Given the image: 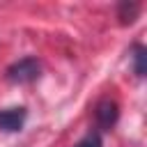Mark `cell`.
I'll use <instances>...</instances> for the list:
<instances>
[{
  "mask_svg": "<svg viewBox=\"0 0 147 147\" xmlns=\"http://www.w3.org/2000/svg\"><path fill=\"white\" fill-rule=\"evenodd\" d=\"M101 145H103L101 133H99V131H92V133H87L85 138H80L74 147H101Z\"/></svg>",
  "mask_w": 147,
  "mask_h": 147,
  "instance_id": "obj_5",
  "label": "cell"
},
{
  "mask_svg": "<svg viewBox=\"0 0 147 147\" xmlns=\"http://www.w3.org/2000/svg\"><path fill=\"white\" fill-rule=\"evenodd\" d=\"M133 62H136V74L142 78V76H145V48H142V46H136Z\"/></svg>",
  "mask_w": 147,
  "mask_h": 147,
  "instance_id": "obj_6",
  "label": "cell"
},
{
  "mask_svg": "<svg viewBox=\"0 0 147 147\" xmlns=\"http://www.w3.org/2000/svg\"><path fill=\"white\" fill-rule=\"evenodd\" d=\"M138 11H140V5H138V2H122L119 9H117V16H119V21L126 25V23H133V21H136Z\"/></svg>",
  "mask_w": 147,
  "mask_h": 147,
  "instance_id": "obj_4",
  "label": "cell"
},
{
  "mask_svg": "<svg viewBox=\"0 0 147 147\" xmlns=\"http://www.w3.org/2000/svg\"><path fill=\"white\" fill-rule=\"evenodd\" d=\"M117 117H119V106H117V101H113V99H101V101L94 106V119H96V126H99L101 131H110V129L115 126Z\"/></svg>",
  "mask_w": 147,
  "mask_h": 147,
  "instance_id": "obj_2",
  "label": "cell"
},
{
  "mask_svg": "<svg viewBox=\"0 0 147 147\" xmlns=\"http://www.w3.org/2000/svg\"><path fill=\"white\" fill-rule=\"evenodd\" d=\"M39 74H41V64H39V60H37V57H23V60L14 62V64L7 69V80H9V83H18V85H23V83H32V80H37Z\"/></svg>",
  "mask_w": 147,
  "mask_h": 147,
  "instance_id": "obj_1",
  "label": "cell"
},
{
  "mask_svg": "<svg viewBox=\"0 0 147 147\" xmlns=\"http://www.w3.org/2000/svg\"><path fill=\"white\" fill-rule=\"evenodd\" d=\"M25 117H28V110H25L23 106L0 110V131H7V133L21 131L23 124H25Z\"/></svg>",
  "mask_w": 147,
  "mask_h": 147,
  "instance_id": "obj_3",
  "label": "cell"
}]
</instances>
